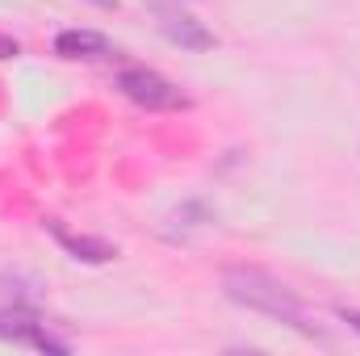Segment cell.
<instances>
[{
    "instance_id": "6da1fadb",
    "label": "cell",
    "mask_w": 360,
    "mask_h": 356,
    "mask_svg": "<svg viewBox=\"0 0 360 356\" xmlns=\"http://www.w3.org/2000/svg\"><path fill=\"white\" fill-rule=\"evenodd\" d=\"M222 289H226V298L235 306H248V310L264 314L272 323H285V327H293V331H302L310 340H323V327L306 310V302L285 281H276L269 272H260V268H226L222 272Z\"/></svg>"
},
{
    "instance_id": "7a4b0ae2",
    "label": "cell",
    "mask_w": 360,
    "mask_h": 356,
    "mask_svg": "<svg viewBox=\"0 0 360 356\" xmlns=\"http://www.w3.org/2000/svg\"><path fill=\"white\" fill-rule=\"evenodd\" d=\"M117 92H122L126 101H134L139 109H147V113H176V109H188V96H184L168 76H160V72H151V68H126V72H117Z\"/></svg>"
},
{
    "instance_id": "3957f363",
    "label": "cell",
    "mask_w": 360,
    "mask_h": 356,
    "mask_svg": "<svg viewBox=\"0 0 360 356\" xmlns=\"http://www.w3.org/2000/svg\"><path fill=\"white\" fill-rule=\"evenodd\" d=\"M0 340H13V344H30V348H42V352H72L68 340L51 336V327L38 319L34 306H0Z\"/></svg>"
},
{
    "instance_id": "277c9868",
    "label": "cell",
    "mask_w": 360,
    "mask_h": 356,
    "mask_svg": "<svg viewBox=\"0 0 360 356\" xmlns=\"http://www.w3.org/2000/svg\"><path fill=\"white\" fill-rule=\"evenodd\" d=\"M155 21H160V34L180 46V51H214V34L197 21V17H188L184 8H168V4H160L155 8Z\"/></svg>"
},
{
    "instance_id": "5b68a950",
    "label": "cell",
    "mask_w": 360,
    "mask_h": 356,
    "mask_svg": "<svg viewBox=\"0 0 360 356\" xmlns=\"http://www.w3.org/2000/svg\"><path fill=\"white\" fill-rule=\"evenodd\" d=\"M55 55H63V59H113V42L96 30H63V34H55Z\"/></svg>"
},
{
    "instance_id": "8992f818",
    "label": "cell",
    "mask_w": 360,
    "mask_h": 356,
    "mask_svg": "<svg viewBox=\"0 0 360 356\" xmlns=\"http://www.w3.org/2000/svg\"><path fill=\"white\" fill-rule=\"evenodd\" d=\"M46 231H51V235L59 239V248H63V252H72L76 260L105 265V260H113V256H117V248H113V243H105V239H92V235H72V231H68L63 222H55V218L46 222Z\"/></svg>"
},
{
    "instance_id": "52a82bcc",
    "label": "cell",
    "mask_w": 360,
    "mask_h": 356,
    "mask_svg": "<svg viewBox=\"0 0 360 356\" xmlns=\"http://www.w3.org/2000/svg\"><path fill=\"white\" fill-rule=\"evenodd\" d=\"M340 319H344V323L360 336V310H356V306H340Z\"/></svg>"
},
{
    "instance_id": "ba28073f",
    "label": "cell",
    "mask_w": 360,
    "mask_h": 356,
    "mask_svg": "<svg viewBox=\"0 0 360 356\" xmlns=\"http://www.w3.org/2000/svg\"><path fill=\"white\" fill-rule=\"evenodd\" d=\"M21 46H17V38H8V34H0V59H13Z\"/></svg>"
},
{
    "instance_id": "9c48e42d",
    "label": "cell",
    "mask_w": 360,
    "mask_h": 356,
    "mask_svg": "<svg viewBox=\"0 0 360 356\" xmlns=\"http://www.w3.org/2000/svg\"><path fill=\"white\" fill-rule=\"evenodd\" d=\"M89 4H96V8H113L117 0H89Z\"/></svg>"
}]
</instances>
